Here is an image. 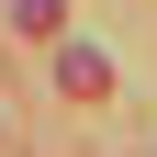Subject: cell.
I'll list each match as a JSON object with an SVG mask.
<instances>
[{"label": "cell", "mask_w": 157, "mask_h": 157, "mask_svg": "<svg viewBox=\"0 0 157 157\" xmlns=\"http://www.w3.org/2000/svg\"><path fill=\"white\" fill-rule=\"evenodd\" d=\"M56 90H67V101H101L112 90V56L101 45H56Z\"/></svg>", "instance_id": "1"}, {"label": "cell", "mask_w": 157, "mask_h": 157, "mask_svg": "<svg viewBox=\"0 0 157 157\" xmlns=\"http://www.w3.org/2000/svg\"><path fill=\"white\" fill-rule=\"evenodd\" d=\"M11 34H34V45H56V34H67V0H11Z\"/></svg>", "instance_id": "2"}]
</instances>
